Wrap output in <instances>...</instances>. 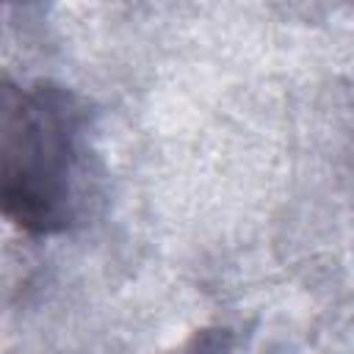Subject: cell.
Masks as SVG:
<instances>
[{"label":"cell","instance_id":"obj_1","mask_svg":"<svg viewBox=\"0 0 354 354\" xmlns=\"http://www.w3.org/2000/svg\"><path fill=\"white\" fill-rule=\"evenodd\" d=\"M83 113L53 83L3 88V207L19 227L47 235L72 221Z\"/></svg>","mask_w":354,"mask_h":354}]
</instances>
